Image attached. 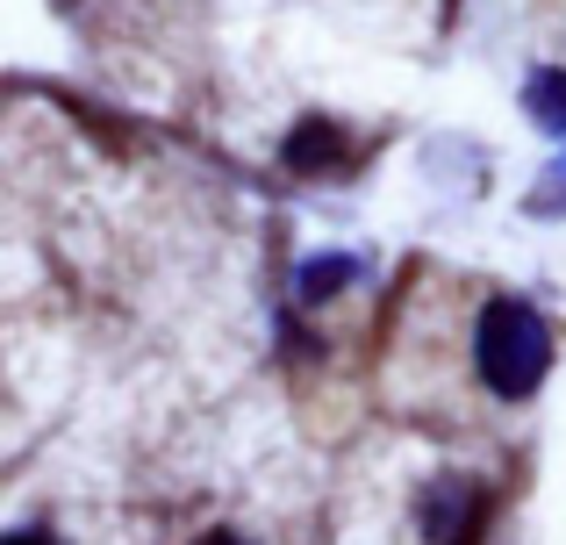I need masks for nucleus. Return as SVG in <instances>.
<instances>
[{
  "label": "nucleus",
  "mask_w": 566,
  "mask_h": 545,
  "mask_svg": "<svg viewBox=\"0 0 566 545\" xmlns=\"http://www.w3.org/2000/svg\"><path fill=\"white\" fill-rule=\"evenodd\" d=\"M488 524V495L473 489V481H438V489L423 495V532L430 545H473Z\"/></svg>",
  "instance_id": "nucleus-2"
},
{
  "label": "nucleus",
  "mask_w": 566,
  "mask_h": 545,
  "mask_svg": "<svg viewBox=\"0 0 566 545\" xmlns=\"http://www.w3.org/2000/svg\"><path fill=\"white\" fill-rule=\"evenodd\" d=\"M345 280H352V259H308L302 266V302H331Z\"/></svg>",
  "instance_id": "nucleus-5"
},
{
  "label": "nucleus",
  "mask_w": 566,
  "mask_h": 545,
  "mask_svg": "<svg viewBox=\"0 0 566 545\" xmlns=\"http://www.w3.org/2000/svg\"><path fill=\"white\" fill-rule=\"evenodd\" d=\"M0 545H51V538H43V532H8Z\"/></svg>",
  "instance_id": "nucleus-6"
},
{
  "label": "nucleus",
  "mask_w": 566,
  "mask_h": 545,
  "mask_svg": "<svg viewBox=\"0 0 566 545\" xmlns=\"http://www.w3.org/2000/svg\"><path fill=\"white\" fill-rule=\"evenodd\" d=\"M201 545H244V538H237V532H208Z\"/></svg>",
  "instance_id": "nucleus-7"
},
{
  "label": "nucleus",
  "mask_w": 566,
  "mask_h": 545,
  "mask_svg": "<svg viewBox=\"0 0 566 545\" xmlns=\"http://www.w3.org/2000/svg\"><path fill=\"white\" fill-rule=\"evenodd\" d=\"M531 108H538V123L553 137H566V72H538L531 80Z\"/></svg>",
  "instance_id": "nucleus-4"
},
{
  "label": "nucleus",
  "mask_w": 566,
  "mask_h": 545,
  "mask_svg": "<svg viewBox=\"0 0 566 545\" xmlns=\"http://www.w3.org/2000/svg\"><path fill=\"white\" fill-rule=\"evenodd\" d=\"M345 151H352L345 129L323 123V115H308V123L287 137V166H294V172H337V166H345Z\"/></svg>",
  "instance_id": "nucleus-3"
},
{
  "label": "nucleus",
  "mask_w": 566,
  "mask_h": 545,
  "mask_svg": "<svg viewBox=\"0 0 566 545\" xmlns=\"http://www.w3.org/2000/svg\"><path fill=\"white\" fill-rule=\"evenodd\" d=\"M473 366H481V380L502 402L538 395L545 374H553V323L531 302H516V294H495L481 308V323H473Z\"/></svg>",
  "instance_id": "nucleus-1"
}]
</instances>
